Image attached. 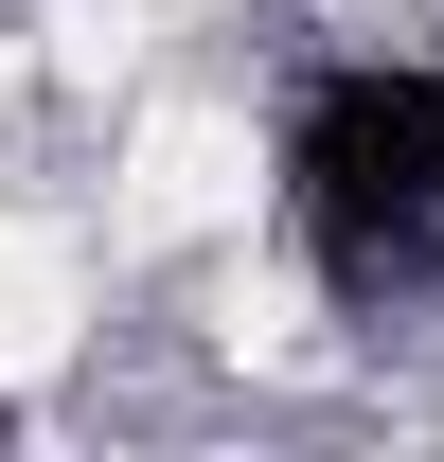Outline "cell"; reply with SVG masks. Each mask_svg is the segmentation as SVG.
Wrapping results in <instances>:
<instances>
[{
	"instance_id": "1",
	"label": "cell",
	"mask_w": 444,
	"mask_h": 462,
	"mask_svg": "<svg viewBox=\"0 0 444 462\" xmlns=\"http://www.w3.org/2000/svg\"><path fill=\"white\" fill-rule=\"evenodd\" d=\"M284 214L338 285L444 267V54H338L284 125Z\"/></svg>"
}]
</instances>
